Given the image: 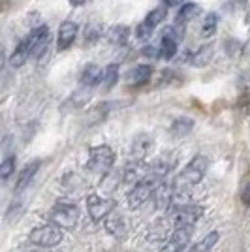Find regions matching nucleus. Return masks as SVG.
<instances>
[{
  "label": "nucleus",
  "instance_id": "nucleus-1",
  "mask_svg": "<svg viewBox=\"0 0 250 252\" xmlns=\"http://www.w3.org/2000/svg\"><path fill=\"white\" fill-rule=\"evenodd\" d=\"M47 220L62 230H72L79 222V207L70 201H57L47 213Z\"/></svg>",
  "mask_w": 250,
  "mask_h": 252
},
{
  "label": "nucleus",
  "instance_id": "nucleus-2",
  "mask_svg": "<svg viewBox=\"0 0 250 252\" xmlns=\"http://www.w3.org/2000/svg\"><path fill=\"white\" fill-rule=\"evenodd\" d=\"M207 158L203 157V155H196V157L192 158L190 162H188L185 169L179 173L177 181L173 183L175 187H181V189H188V187H196L199 185L203 177H205V171H207Z\"/></svg>",
  "mask_w": 250,
  "mask_h": 252
},
{
  "label": "nucleus",
  "instance_id": "nucleus-3",
  "mask_svg": "<svg viewBox=\"0 0 250 252\" xmlns=\"http://www.w3.org/2000/svg\"><path fill=\"white\" fill-rule=\"evenodd\" d=\"M115 162V151L109 145H98L89 151L87 169L96 175H107Z\"/></svg>",
  "mask_w": 250,
  "mask_h": 252
},
{
  "label": "nucleus",
  "instance_id": "nucleus-4",
  "mask_svg": "<svg viewBox=\"0 0 250 252\" xmlns=\"http://www.w3.org/2000/svg\"><path fill=\"white\" fill-rule=\"evenodd\" d=\"M64 233L62 228L55 226V224H43V226H38L29 233V241L40 249H55L57 245H61Z\"/></svg>",
  "mask_w": 250,
  "mask_h": 252
},
{
  "label": "nucleus",
  "instance_id": "nucleus-5",
  "mask_svg": "<svg viewBox=\"0 0 250 252\" xmlns=\"http://www.w3.org/2000/svg\"><path fill=\"white\" fill-rule=\"evenodd\" d=\"M158 183H160V181L149 177V175L141 179L139 183H136V185L132 187V190L128 192V196H126V200H128V209L136 211V209H139L141 205H145V201H149L153 198V192H155Z\"/></svg>",
  "mask_w": 250,
  "mask_h": 252
},
{
  "label": "nucleus",
  "instance_id": "nucleus-6",
  "mask_svg": "<svg viewBox=\"0 0 250 252\" xmlns=\"http://www.w3.org/2000/svg\"><path fill=\"white\" fill-rule=\"evenodd\" d=\"M117 201L113 198H102L100 194H91L87 198V211H89V217L94 222L104 220L105 217L115 209Z\"/></svg>",
  "mask_w": 250,
  "mask_h": 252
},
{
  "label": "nucleus",
  "instance_id": "nucleus-7",
  "mask_svg": "<svg viewBox=\"0 0 250 252\" xmlns=\"http://www.w3.org/2000/svg\"><path fill=\"white\" fill-rule=\"evenodd\" d=\"M192 233H194V226H175L162 252H183L192 239Z\"/></svg>",
  "mask_w": 250,
  "mask_h": 252
},
{
  "label": "nucleus",
  "instance_id": "nucleus-8",
  "mask_svg": "<svg viewBox=\"0 0 250 252\" xmlns=\"http://www.w3.org/2000/svg\"><path fill=\"white\" fill-rule=\"evenodd\" d=\"M173 190H175V185L166 181V179H162V181L158 183L155 192H153V198H151V200L155 201V209H158V211L169 209L171 198H173Z\"/></svg>",
  "mask_w": 250,
  "mask_h": 252
},
{
  "label": "nucleus",
  "instance_id": "nucleus-9",
  "mask_svg": "<svg viewBox=\"0 0 250 252\" xmlns=\"http://www.w3.org/2000/svg\"><path fill=\"white\" fill-rule=\"evenodd\" d=\"M205 215V209L196 203H188L185 207L175 211V226H194Z\"/></svg>",
  "mask_w": 250,
  "mask_h": 252
},
{
  "label": "nucleus",
  "instance_id": "nucleus-10",
  "mask_svg": "<svg viewBox=\"0 0 250 252\" xmlns=\"http://www.w3.org/2000/svg\"><path fill=\"white\" fill-rule=\"evenodd\" d=\"M147 169H149V166L143 160H130L126 164V168L123 169V183L134 187L143 177H147Z\"/></svg>",
  "mask_w": 250,
  "mask_h": 252
},
{
  "label": "nucleus",
  "instance_id": "nucleus-11",
  "mask_svg": "<svg viewBox=\"0 0 250 252\" xmlns=\"http://www.w3.org/2000/svg\"><path fill=\"white\" fill-rule=\"evenodd\" d=\"M77 25L73 21H64L61 27H59V36H57V47L59 51H64L68 47H72L75 38H77Z\"/></svg>",
  "mask_w": 250,
  "mask_h": 252
},
{
  "label": "nucleus",
  "instance_id": "nucleus-12",
  "mask_svg": "<svg viewBox=\"0 0 250 252\" xmlns=\"http://www.w3.org/2000/svg\"><path fill=\"white\" fill-rule=\"evenodd\" d=\"M151 75H153V66H149V64H139L134 70L128 72L126 81H128V85H132V87H141V85H145L147 81L151 79Z\"/></svg>",
  "mask_w": 250,
  "mask_h": 252
},
{
  "label": "nucleus",
  "instance_id": "nucleus-13",
  "mask_svg": "<svg viewBox=\"0 0 250 252\" xmlns=\"http://www.w3.org/2000/svg\"><path fill=\"white\" fill-rule=\"evenodd\" d=\"M151 149H153V139L145 134H141V136H137L134 141H132V149H130V155L132 158L130 160H143V158L151 153Z\"/></svg>",
  "mask_w": 250,
  "mask_h": 252
},
{
  "label": "nucleus",
  "instance_id": "nucleus-14",
  "mask_svg": "<svg viewBox=\"0 0 250 252\" xmlns=\"http://www.w3.org/2000/svg\"><path fill=\"white\" fill-rule=\"evenodd\" d=\"M40 166H42V162L40 160H34V162H29L25 168L21 169V173H19V177H17V192H21L25 190L29 185L32 183V179L36 177V173L40 171Z\"/></svg>",
  "mask_w": 250,
  "mask_h": 252
},
{
  "label": "nucleus",
  "instance_id": "nucleus-15",
  "mask_svg": "<svg viewBox=\"0 0 250 252\" xmlns=\"http://www.w3.org/2000/svg\"><path fill=\"white\" fill-rule=\"evenodd\" d=\"M104 226L105 230L109 231L111 235H117V237H123L126 231V224H125V219L121 217V215H115L113 211L107 215L104 219Z\"/></svg>",
  "mask_w": 250,
  "mask_h": 252
},
{
  "label": "nucleus",
  "instance_id": "nucleus-16",
  "mask_svg": "<svg viewBox=\"0 0 250 252\" xmlns=\"http://www.w3.org/2000/svg\"><path fill=\"white\" fill-rule=\"evenodd\" d=\"M31 59V47H29V43L27 40H21L19 45L13 49V53L10 55V64L13 68H21L25 66V63Z\"/></svg>",
  "mask_w": 250,
  "mask_h": 252
},
{
  "label": "nucleus",
  "instance_id": "nucleus-17",
  "mask_svg": "<svg viewBox=\"0 0 250 252\" xmlns=\"http://www.w3.org/2000/svg\"><path fill=\"white\" fill-rule=\"evenodd\" d=\"M81 85L83 87H89V89H93L96 85L102 81V70H100V66H96V64H89V66H85V70L81 72Z\"/></svg>",
  "mask_w": 250,
  "mask_h": 252
},
{
  "label": "nucleus",
  "instance_id": "nucleus-18",
  "mask_svg": "<svg viewBox=\"0 0 250 252\" xmlns=\"http://www.w3.org/2000/svg\"><path fill=\"white\" fill-rule=\"evenodd\" d=\"M128 38H130V29L125 25H117L107 31V40L113 45H126Z\"/></svg>",
  "mask_w": 250,
  "mask_h": 252
},
{
  "label": "nucleus",
  "instance_id": "nucleus-19",
  "mask_svg": "<svg viewBox=\"0 0 250 252\" xmlns=\"http://www.w3.org/2000/svg\"><path fill=\"white\" fill-rule=\"evenodd\" d=\"M199 13H201L199 4H196V2H187V4H183V6H181V10H179L177 23H183V25H185V23L196 19Z\"/></svg>",
  "mask_w": 250,
  "mask_h": 252
},
{
  "label": "nucleus",
  "instance_id": "nucleus-20",
  "mask_svg": "<svg viewBox=\"0 0 250 252\" xmlns=\"http://www.w3.org/2000/svg\"><path fill=\"white\" fill-rule=\"evenodd\" d=\"M117 81H119V66L117 64L105 66V70H102V81H100L102 87L105 91H109V89H113Z\"/></svg>",
  "mask_w": 250,
  "mask_h": 252
},
{
  "label": "nucleus",
  "instance_id": "nucleus-21",
  "mask_svg": "<svg viewBox=\"0 0 250 252\" xmlns=\"http://www.w3.org/2000/svg\"><path fill=\"white\" fill-rule=\"evenodd\" d=\"M211 59H213V45H203L199 51L190 55V61L194 66H205L211 63Z\"/></svg>",
  "mask_w": 250,
  "mask_h": 252
},
{
  "label": "nucleus",
  "instance_id": "nucleus-22",
  "mask_svg": "<svg viewBox=\"0 0 250 252\" xmlns=\"http://www.w3.org/2000/svg\"><path fill=\"white\" fill-rule=\"evenodd\" d=\"M194 128V121L192 119H175L173 125H171V134L177 137H183L190 134Z\"/></svg>",
  "mask_w": 250,
  "mask_h": 252
},
{
  "label": "nucleus",
  "instance_id": "nucleus-23",
  "mask_svg": "<svg viewBox=\"0 0 250 252\" xmlns=\"http://www.w3.org/2000/svg\"><path fill=\"white\" fill-rule=\"evenodd\" d=\"M219 239H220V231H217V230L209 231L207 235L194 247V252H209L217 243H219Z\"/></svg>",
  "mask_w": 250,
  "mask_h": 252
},
{
  "label": "nucleus",
  "instance_id": "nucleus-24",
  "mask_svg": "<svg viewBox=\"0 0 250 252\" xmlns=\"http://www.w3.org/2000/svg\"><path fill=\"white\" fill-rule=\"evenodd\" d=\"M100 36H102V25L91 23V25H87V29H85L83 43L85 45H93V43H96L100 40Z\"/></svg>",
  "mask_w": 250,
  "mask_h": 252
},
{
  "label": "nucleus",
  "instance_id": "nucleus-25",
  "mask_svg": "<svg viewBox=\"0 0 250 252\" xmlns=\"http://www.w3.org/2000/svg\"><path fill=\"white\" fill-rule=\"evenodd\" d=\"M177 45L179 43L175 42V40H169V38H164V36H162V42H160V45H158V49H160V57H162V59H166V61L173 59V57H175V53H177Z\"/></svg>",
  "mask_w": 250,
  "mask_h": 252
},
{
  "label": "nucleus",
  "instance_id": "nucleus-26",
  "mask_svg": "<svg viewBox=\"0 0 250 252\" xmlns=\"http://www.w3.org/2000/svg\"><path fill=\"white\" fill-rule=\"evenodd\" d=\"M217 27H219V15H217V13H209V15H205V21H203V25H201V36L211 38V36L217 32Z\"/></svg>",
  "mask_w": 250,
  "mask_h": 252
},
{
  "label": "nucleus",
  "instance_id": "nucleus-27",
  "mask_svg": "<svg viewBox=\"0 0 250 252\" xmlns=\"http://www.w3.org/2000/svg\"><path fill=\"white\" fill-rule=\"evenodd\" d=\"M162 36H164V38H169V40H175V42L179 43L183 38H185V25L175 21V25H171V27H166V29H164Z\"/></svg>",
  "mask_w": 250,
  "mask_h": 252
},
{
  "label": "nucleus",
  "instance_id": "nucleus-28",
  "mask_svg": "<svg viewBox=\"0 0 250 252\" xmlns=\"http://www.w3.org/2000/svg\"><path fill=\"white\" fill-rule=\"evenodd\" d=\"M15 171V157H8L0 162V183L8 181Z\"/></svg>",
  "mask_w": 250,
  "mask_h": 252
},
{
  "label": "nucleus",
  "instance_id": "nucleus-29",
  "mask_svg": "<svg viewBox=\"0 0 250 252\" xmlns=\"http://www.w3.org/2000/svg\"><path fill=\"white\" fill-rule=\"evenodd\" d=\"M89 100H91V89L85 87L81 91H75L73 93V96L70 98V104H72V107H83Z\"/></svg>",
  "mask_w": 250,
  "mask_h": 252
},
{
  "label": "nucleus",
  "instance_id": "nucleus-30",
  "mask_svg": "<svg viewBox=\"0 0 250 252\" xmlns=\"http://www.w3.org/2000/svg\"><path fill=\"white\" fill-rule=\"evenodd\" d=\"M166 19V8H155V10L151 11L149 15L145 17V23H149L151 27H155L156 29L160 23Z\"/></svg>",
  "mask_w": 250,
  "mask_h": 252
},
{
  "label": "nucleus",
  "instance_id": "nucleus-31",
  "mask_svg": "<svg viewBox=\"0 0 250 252\" xmlns=\"http://www.w3.org/2000/svg\"><path fill=\"white\" fill-rule=\"evenodd\" d=\"M153 32H155V27H151L149 23H141L139 27H137V31H136V36H137V40H141V42H147L151 36H153Z\"/></svg>",
  "mask_w": 250,
  "mask_h": 252
},
{
  "label": "nucleus",
  "instance_id": "nucleus-32",
  "mask_svg": "<svg viewBox=\"0 0 250 252\" xmlns=\"http://www.w3.org/2000/svg\"><path fill=\"white\" fill-rule=\"evenodd\" d=\"M224 47H226V51H228L229 57H235V55H239V51H241V43L237 42V40H228Z\"/></svg>",
  "mask_w": 250,
  "mask_h": 252
},
{
  "label": "nucleus",
  "instance_id": "nucleus-33",
  "mask_svg": "<svg viewBox=\"0 0 250 252\" xmlns=\"http://www.w3.org/2000/svg\"><path fill=\"white\" fill-rule=\"evenodd\" d=\"M143 55L145 57H151V59H158L160 57V49H158V45H147V47H143Z\"/></svg>",
  "mask_w": 250,
  "mask_h": 252
},
{
  "label": "nucleus",
  "instance_id": "nucleus-34",
  "mask_svg": "<svg viewBox=\"0 0 250 252\" xmlns=\"http://www.w3.org/2000/svg\"><path fill=\"white\" fill-rule=\"evenodd\" d=\"M241 200L245 205H250V183H247L245 187H243V192H241Z\"/></svg>",
  "mask_w": 250,
  "mask_h": 252
},
{
  "label": "nucleus",
  "instance_id": "nucleus-35",
  "mask_svg": "<svg viewBox=\"0 0 250 252\" xmlns=\"http://www.w3.org/2000/svg\"><path fill=\"white\" fill-rule=\"evenodd\" d=\"M166 6H169V8H175V6H183L185 4V0H162Z\"/></svg>",
  "mask_w": 250,
  "mask_h": 252
},
{
  "label": "nucleus",
  "instance_id": "nucleus-36",
  "mask_svg": "<svg viewBox=\"0 0 250 252\" xmlns=\"http://www.w3.org/2000/svg\"><path fill=\"white\" fill-rule=\"evenodd\" d=\"M4 64H6V51H4V47L0 45V70L4 68Z\"/></svg>",
  "mask_w": 250,
  "mask_h": 252
},
{
  "label": "nucleus",
  "instance_id": "nucleus-37",
  "mask_svg": "<svg viewBox=\"0 0 250 252\" xmlns=\"http://www.w3.org/2000/svg\"><path fill=\"white\" fill-rule=\"evenodd\" d=\"M72 6H75V8H79V6H85V4H89L91 0H68Z\"/></svg>",
  "mask_w": 250,
  "mask_h": 252
},
{
  "label": "nucleus",
  "instance_id": "nucleus-38",
  "mask_svg": "<svg viewBox=\"0 0 250 252\" xmlns=\"http://www.w3.org/2000/svg\"><path fill=\"white\" fill-rule=\"evenodd\" d=\"M31 252H43V251H31Z\"/></svg>",
  "mask_w": 250,
  "mask_h": 252
}]
</instances>
